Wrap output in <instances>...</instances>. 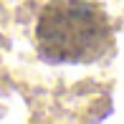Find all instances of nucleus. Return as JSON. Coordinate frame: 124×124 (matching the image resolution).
I'll return each mask as SVG.
<instances>
[{
  "mask_svg": "<svg viewBox=\"0 0 124 124\" xmlns=\"http://www.w3.org/2000/svg\"><path fill=\"white\" fill-rule=\"evenodd\" d=\"M36 41L48 63H94L111 46V28L86 0H51L38 18Z\"/></svg>",
  "mask_w": 124,
  "mask_h": 124,
  "instance_id": "obj_1",
  "label": "nucleus"
}]
</instances>
